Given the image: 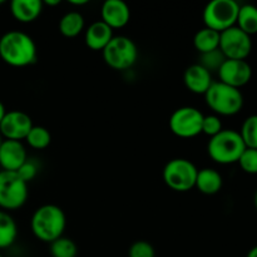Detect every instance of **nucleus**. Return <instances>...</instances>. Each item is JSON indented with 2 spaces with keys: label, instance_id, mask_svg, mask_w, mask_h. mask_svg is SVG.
Wrapping results in <instances>:
<instances>
[{
  "label": "nucleus",
  "instance_id": "nucleus-1",
  "mask_svg": "<svg viewBox=\"0 0 257 257\" xmlns=\"http://www.w3.org/2000/svg\"><path fill=\"white\" fill-rule=\"evenodd\" d=\"M0 58L12 67H28L37 62V45L27 33L10 30L0 38Z\"/></svg>",
  "mask_w": 257,
  "mask_h": 257
},
{
  "label": "nucleus",
  "instance_id": "nucleus-2",
  "mask_svg": "<svg viewBox=\"0 0 257 257\" xmlns=\"http://www.w3.org/2000/svg\"><path fill=\"white\" fill-rule=\"evenodd\" d=\"M65 227H67L65 213L57 205L40 206L35 210L30 220L33 235L43 242L52 243L53 241L62 237Z\"/></svg>",
  "mask_w": 257,
  "mask_h": 257
},
{
  "label": "nucleus",
  "instance_id": "nucleus-3",
  "mask_svg": "<svg viewBox=\"0 0 257 257\" xmlns=\"http://www.w3.org/2000/svg\"><path fill=\"white\" fill-rule=\"evenodd\" d=\"M246 146L240 133L233 130H222L215 137L210 138L207 152L211 160L220 165L237 163Z\"/></svg>",
  "mask_w": 257,
  "mask_h": 257
},
{
  "label": "nucleus",
  "instance_id": "nucleus-4",
  "mask_svg": "<svg viewBox=\"0 0 257 257\" xmlns=\"http://www.w3.org/2000/svg\"><path fill=\"white\" fill-rule=\"evenodd\" d=\"M205 99L216 115H235L243 107V95L241 90L221 83L220 80L213 82L208 88L205 93Z\"/></svg>",
  "mask_w": 257,
  "mask_h": 257
},
{
  "label": "nucleus",
  "instance_id": "nucleus-5",
  "mask_svg": "<svg viewBox=\"0 0 257 257\" xmlns=\"http://www.w3.org/2000/svg\"><path fill=\"white\" fill-rule=\"evenodd\" d=\"M105 64L115 70H127L136 64L138 49L136 43L124 35L113 37L107 47L102 50Z\"/></svg>",
  "mask_w": 257,
  "mask_h": 257
},
{
  "label": "nucleus",
  "instance_id": "nucleus-6",
  "mask_svg": "<svg viewBox=\"0 0 257 257\" xmlns=\"http://www.w3.org/2000/svg\"><path fill=\"white\" fill-rule=\"evenodd\" d=\"M238 9L240 5L235 0H212L203 9L205 27L218 33L235 27Z\"/></svg>",
  "mask_w": 257,
  "mask_h": 257
},
{
  "label": "nucleus",
  "instance_id": "nucleus-7",
  "mask_svg": "<svg viewBox=\"0 0 257 257\" xmlns=\"http://www.w3.org/2000/svg\"><path fill=\"white\" fill-rule=\"evenodd\" d=\"M198 170L195 163L186 158H175L163 168V181L177 192H187L195 188Z\"/></svg>",
  "mask_w": 257,
  "mask_h": 257
},
{
  "label": "nucleus",
  "instance_id": "nucleus-8",
  "mask_svg": "<svg viewBox=\"0 0 257 257\" xmlns=\"http://www.w3.org/2000/svg\"><path fill=\"white\" fill-rule=\"evenodd\" d=\"M29 196L28 183L17 172L0 171V208L13 211L23 207Z\"/></svg>",
  "mask_w": 257,
  "mask_h": 257
},
{
  "label": "nucleus",
  "instance_id": "nucleus-9",
  "mask_svg": "<svg viewBox=\"0 0 257 257\" xmlns=\"http://www.w3.org/2000/svg\"><path fill=\"white\" fill-rule=\"evenodd\" d=\"M203 114L195 107H181L171 114L168 124L175 136L193 138L202 133Z\"/></svg>",
  "mask_w": 257,
  "mask_h": 257
},
{
  "label": "nucleus",
  "instance_id": "nucleus-10",
  "mask_svg": "<svg viewBox=\"0 0 257 257\" xmlns=\"http://www.w3.org/2000/svg\"><path fill=\"white\" fill-rule=\"evenodd\" d=\"M226 59L246 60L252 50V40L250 35L243 33L240 28H228L220 33V47Z\"/></svg>",
  "mask_w": 257,
  "mask_h": 257
},
{
  "label": "nucleus",
  "instance_id": "nucleus-11",
  "mask_svg": "<svg viewBox=\"0 0 257 257\" xmlns=\"http://www.w3.org/2000/svg\"><path fill=\"white\" fill-rule=\"evenodd\" d=\"M32 118L23 110H9L5 113L0 123V136L3 140L19 141L25 140L33 128Z\"/></svg>",
  "mask_w": 257,
  "mask_h": 257
},
{
  "label": "nucleus",
  "instance_id": "nucleus-12",
  "mask_svg": "<svg viewBox=\"0 0 257 257\" xmlns=\"http://www.w3.org/2000/svg\"><path fill=\"white\" fill-rule=\"evenodd\" d=\"M217 73L221 83L237 89L247 84L252 78V68L246 60L226 59Z\"/></svg>",
  "mask_w": 257,
  "mask_h": 257
},
{
  "label": "nucleus",
  "instance_id": "nucleus-13",
  "mask_svg": "<svg viewBox=\"0 0 257 257\" xmlns=\"http://www.w3.org/2000/svg\"><path fill=\"white\" fill-rule=\"evenodd\" d=\"M27 160V150L22 142L3 140L0 145V167L3 171L17 172Z\"/></svg>",
  "mask_w": 257,
  "mask_h": 257
},
{
  "label": "nucleus",
  "instance_id": "nucleus-14",
  "mask_svg": "<svg viewBox=\"0 0 257 257\" xmlns=\"http://www.w3.org/2000/svg\"><path fill=\"white\" fill-rule=\"evenodd\" d=\"M102 22L112 29H120L130 23L131 9L123 0H105L100 9Z\"/></svg>",
  "mask_w": 257,
  "mask_h": 257
},
{
  "label": "nucleus",
  "instance_id": "nucleus-15",
  "mask_svg": "<svg viewBox=\"0 0 257 257\" xmlns=\"http://www.w3.org/2000/svg\"><path fill=\"white\" fill-rule=\"evenodd\" d=\"M183 83L190 92L195 94H203L212 85V74L206 70L202 65L192 64L185 70Z\"/></svg>",
  "mask_w": 257,
  "mask_h": 257
},
{
  "label": "nucleus",
  "instance_id": "nucleus-16",
  "mask_svg": "<svg viewBox=\"0 0 257 257\" xmlns=\"http://www.w3.org/2000/svg\"><path fill=\"white\" fill-rule=\"evenodd\" d=\"M113 29L102 20L92 23L85 30V44L92 50H103L112 40Z\"/></svg>",
  "mask_w": 257,
  "mask_h": 257
},
{
  "label": "nucleus",
  "instance_id": "nucleus-17",
  "mask_svg": "<svg viewBox=\"0 0 257 257\" xmlns=\"http://www.w3.org/2000/svg\"><path fill=\"white\" fill-rule=\"evenodd\" d=\"M43 5L42 0H13L10 12L18 22L32 23L42 14Z\"/></svg>",
  "mask_w": 257,
  "mask_h": 257
},
{
  "label": "nucleus",
  "instance_id": "nucleus-18",
  "mask_svg": "<svg viewBox=\"0 0 257 257\" xmlns=\"http://www.w3.org/2000/svg\"><path fill=\"white\" fill-rule=\"evenodd\" d=\"M222 185V176L215 168H202V170H198L195 187L201 193L207 196L216 195V193L221 191Z\"/></svg>",
  "mask_w": 257,
  "mask_h": 257
},
{
  "label": "nucleus",
  "instance_id": "nucleus-19",
  "mask_svg": "<svg viewBox=\"0 0 257 257\" xmlns=\"http://www.w3.org/2000/svg\"><path fill=\"white\" fill-rule=\"evenodd\" d=\"M193 45L200 54L212 52L220 47V33L210 28H202L193 37Z\"/></svg>",
  "mask_w": 257,
  "mask_h": 257
},
{
  "label": "nucleus",
  "instance_id": "nucleus-20",
  "mask_svg": "<svg viewBox=\"0 0 257 257\" xmlns=\"http://www.w3.org/2000/svg\"><path fill=\"white\" fill-rule=\"evenodd\" d=\"M17 237V222L7 211L0 210V250L10 247L15 242Z\"/></svg>",
  "mask_w": 257,
  "mask_h": 257
},
{
  "label": "nucleus",
  "instance_id": "nucleus-21",
  "mask_svg": "<svg viewBox=\"0 0 257 257\" xmlns=\"http://www.w3.org/2000/svg\"><path fill=\"white\" fill-rule=\"evenodd\" d=\"M236 27L250 37L257 34V7L252 4L240 5Z\"/></svg>",
  "mask_w": 257,
  "mask_h": 257
},
{
  "label": "nucleus",
  "instance_id": "nucleus-22",
  "mask_svg": "<svg viewBox=\"0 0 257 257\" xmlns=\"http://www.w3.org/2000/svg\"><path fill=\"white\" fill-rule=\"evenodd\" d=\"M84 29V18L78 12H69L59 20V32L67 38H74Z\"/></svg>",
  "mask_w": 257,
  "mask_h": 257
},
{
  "label": "nucleus",
  "instance_id": "nucleus-23",
  "mask_svg": "<svg viewBox=\"0 0 257 257\" xmlns=\"http://www.w3.org/2000/svg\"><path fill=\"white\" fill-rule=\"evenodd\" d=\"M25 141L34 150H44L52 142V136H50V132L45 127H42V125H33V128L28 133Z\"/></svg>",
  "mask_w": 257,
  "mask_h": 257
},
{
  "label": "nucleus",
  "instance_id": "nucleus-24",
  "mask_svg": "<svg viewBox=\"0 0 257 257\" xmlns=\"http://www.w3.org/2000/svg\"><path fill=\"white\" fill-rule=\"evenodd\" d=\"M52 257H77L78 247L72 238L59 237L50 243Z\"/></svg>",
  "mask_w": 257,
  "mask_h": 257
},
{
  "label": "nucleus",
  "instance_id": "nucleus-25",
  "mask_svg": "<svg viewBox=\"0 0 257 257\" xmlns=\"http://www.w3.org/2000/svg\"><path fill=\"white\" fill-rule=\"evenodd\" d=\"M246 148L257 150V114H252L243 120L240 132Z\"/></svg>",
  "mask_w": 257,
  "mask_h": 257
},
{
  "label": "nucleus",
  "instance_id": "nucleus-26",
  "mask_svg": "<svg viewBox=\"0 0 257 257\" xmlns=\"http://www.w3.org/2000/svg\"><path fill=\"white\" fill-rule=\"evenodd\" d=\"M225 60L226 57L222 54V52L220 49H216L212 50V52L201 54V62L198 64L202 65L206 70H208L212 74V72H218L220 70Z\"/></svg>",
  "mask_w": 257,
  "mask_h": 257
},
{
  "label": "nucleus",
  "instance_id": "nucleus-27",
  "mask_svg": "<svg viewBox=\"0 0 257 257\" xmlns=\"http://www.w3.org/2000/svg\"><path fill=\"white\" fill-rule=\"evenodd\" d=\"M238 165L242 168L243 172L248 175H257V150L246 148L238 158Z\"/></svg>",
  "mask_w": 257,
  "mask_h": 257
},
{
  "label": "nucleus",
  "instance_id": "nucleus-28",
  "mask_svg": "<svg viewBox=\"0 0 257 257\" xmlns=\"http://www.w3.org/2000/svg\"><path fill=\"white\" fill-rule=\"evenodd\" d=\"M222 122H221L220 117L216 114L210 115H203L202 120V133L203 135L208 136L210 138L215 137L216 135L222 131Z\"/></svg>",
  "mask_w": 257,
  "mask_h": 257
},
{
  "label": "nucleus",
  "instance_id": "nucleus-29",
  "mask_svg": "<svg viewBox=\"0 0 257 257\" xmlns=\"http://www.w3.org/2000/svg\"><path fill=\"white\" fill-rule=\"evenodd\" d=\"M156 252L153 246L147 241H136L131 245L128 257H155Z\"/></svg>",
  "mask_w": 257,
  "mask_h": 257
},
{
  "label": "nucleus",
  "instance_id": "nucleus-30",
  "mask_svg": "<svg viewBox=\"0 0 257 257\" xmlns=\"http://www.w3.org/2000/svg\"><path fill=\"white\" fill-rule=\"evenodd\" d=\"M17 173H18V175H19V177L22 178V180L24 181V182L29 183L30 181L34 180L35 176H37L38 167H37V165H35V163L33 162V161L27 160L24 162V165H23L22 167H20L19 170L17 171Z\"/></svg>",
  "mask_w": 257,
  "mask_h": 257
},
{
  "label": "nucleus",
  "instance_id": "nucleus-31",
  "mask_svg": "<svg viewBox=\"0 0 257 257\" xmlns=\"http://www.w3.org/2000/svg\"><path fill=\"white\" fill-rule=\"evenodd\" d=\"M69 4L75 5V7H80V5L88 4V0H70Z\"/></svg>",
  "mask_w": 257,
  "mask_h": 257
},
{
  "label": "nucleus",
  "instance_id": "nucleus-32",
  "mask_svg": "<svg viewBox=\"0 0 257 257\" xmlns=\"http://www.w3.org/2000/svg\"><path fill=\"white\" fill-rule=\"evenodd\" d=\"M5 113H7V109H5L4 104H3V102L0 100V123H2L3 118H4V115H5Z\"/></svg>",
  "mask_w": 257,
  "mask_h": 257
},
{
  "label": "nucleus",
  "instance_id": "nucleus-33",
  "mask_svg": "<svg viewBox=\"0 0 257 257\" xmlns=\"http://www.w3.org/2000/svg\"><path fill=\"white\" fill-rule=\"evenodd\" d=\"M45 5H50V7H54V5H59L60 2L59 0H47L45 3H43Z\"/></svg>",
  "mask_w": 257,
  "mask_h": 257
},
{
  "label": "nucleus",
  "instance_id": "nucleus-34",
  "mask_svg": "<svg viewBox=\"0 0 257 257\" xmlns=\"http://www.w3.org/2000/svg\"><path fill=\"white\" fill-rule=\"evenodd\" d=\"M246 257H257V246L251 248V250L248 251L247 256H246Z\"/></svg>",
  "mask_w": 257,
  "mask_h": 257
},
{
  "label": "nucleus",
  "instance_id": "nucleus-35",
  "mask_svg": "<svg viewBox=\"0 0 257 257\" xmlns=\"http://www.w3.org/2000/svg\"><path fill=\"white\" fill-rule=\"evenodd\" d=\"M253 202H255V207H256V210H257V191H256V193H255V200H253Z\"/></svg>",
  "mask_w": 257,
  "mask_h": 257
},
{
  "label": "nucleus",
  "instance_id": "nucleus-36",
  "mask_svg": "<svg viewBox=\"0 0 257 257\" xmlns=\"http://www.w3.org/2000/svg\"><path fill=\"white\" fill-rule=\"evenodd\" d=\"M2 142H3V137H2V136H0V145H2Z\"/></svg>",
  "mask_w": 257,
  "mask_h": 257
},
{
  "label": "nucleus",
  "instance_id": "nucleus-37",
  "mask_svg": "<svg viewBox=\"0 0 257 257\" xmlns=\"http://www.w3.org/2000/svg\"><path fill=\"white\" fill-rule=\"evenodd\" d=\"M2 4H4V0H0V5Z\"/></svg>",
  "mask_w": 257,
  "mask_h": 257
},
{
  "label": "nucleus",
  "instance_id": "nucleus-38",
  "mask_svg": "<svg viewBox=\"0 0 257 257\" xmlns=\"http://www.w3.org/2000/svg\"><path fill=\"white\" fill-rule=\"evenodd\" d=\"M0 257H3V256H2V253H0Z\"/></svg>",
  "mask_w": 257,
  "mask_h": 257
}]
</instances>
